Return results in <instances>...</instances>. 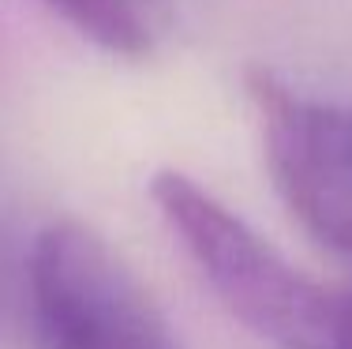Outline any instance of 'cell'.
<instances>
[{
  "mask_svg": "<svg viewBox=\"0 0 352 349\" xmlns=\"http://www.w3.org/2000/svg\"><path fill=\"white\" fill-rule=\"evenodd\" d=\"M150 199L206 286L258 338L274 349H352V289L292 267L188 173H154Z\"/></svg>",
  "mask_w": 352,
  "mask_h": 349,
  "instance_id": "6da1fadb",
  "label": "cell"
},
{
  "mask_svg": "<svg viewBox=\"0 0 352 349\" xmlns=\"http://www.w3.org/2000/svg\"><path fill=\"white\" fill-rule=\"evenodd\" d=\"M27 297L41 349H176L142 282L82 222H49L30 240Z\"/></svg>",
  "mask_w": 352,
  "mask_h": 349,
  "instance_id": "7a4b0ae2",
  "label": "cell"
},
{
  "mask_svg": "<svg viewBox=\"0 0 352 349\" xmlns=\"http://www.w3.org/2000/svg\"><path fill=\"white\" fill-rule=\"evenodd\" d=\"M278 195L318 244L352 260V105L300 94L266 68L248 72Z\"/></svg>",
  "mask_w": 352,
  "mask_h": 349,
  "instance_id": "3957f363",
  "label": "cell"
},
{
  "mask_svg": "<svg viewBox=\"0 0 352 349\" xmlns=\"http://www.w3.org/2000/svg\"><path fill=\"white\" fill-rule=\"evenodd\" d=\"M49 12L94 41L102 53L113 56H142L150 49V30L142 23L135 0H41Z\"/></svg>",
  "mask_w": 352,
  "mask_h": 349,
  "instance_id": "277c9868",
  "label": "cell"
}]
</instances>
